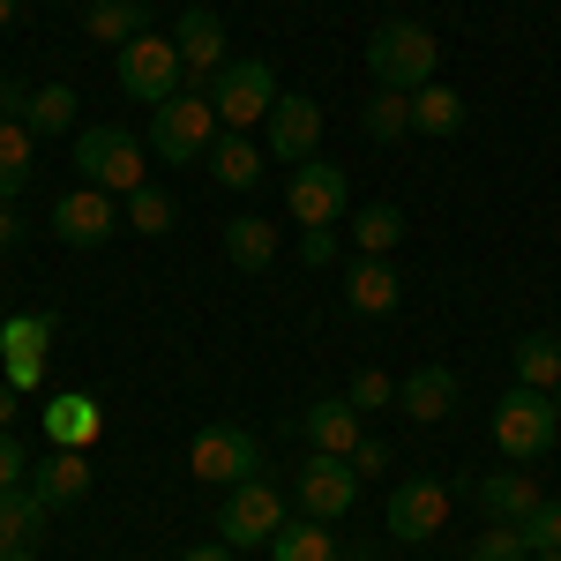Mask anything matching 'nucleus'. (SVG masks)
I'll list each match as a JSON object with an SVG mask.
<instances>
[{"label": "nucleus", "mask_w": 561, "mask_h": 561, "mask_svg": "<svg viewBox=\"0 0 561 561\" xmlns=\"http://www.w3.org/2000/svg\"><path fill=\"white\" fill-rule=\"evenodd\" d=\"M434 68H442V45H434L427 23H375V38H367V76L375 90H427Z\"/></svg>", "instance_id": "nucleus-1"}, {"label": "nucleus", "mask_w": 561, "mask_h": 561, "mask_svg": "<svg viewBox=\"0 0 561 561\" xmlns=\"http://www.w3.org/2000/svg\"><path fill=\"white\" fill-rule=\"evenodd\" d=\"M486 434H494V449L502 457H517V465H539L547 449L561 442V404L547 397V389H510L502 404H494V420H486Z\"/></svg>", "instance_id": "nucleus-2"}, {"label": "nucleus", "mask_w": 561, "mask_h": 561, "mask_svg": "<svg viewBox=\"0 0 561 561\" xmlns=\"http://www.w3.org/2000/svg\"><path fill=\"white\" fill-rule=\"evenodd\" d=\"M217 135H225V121H217L210 90H180V98H165V105L150 113V150H158L165 165H203Z\"/></svg>", "instance_id": "nucleus-3"}, {"label": "nucleus", "mask_w": 561, "mask_h": 561, "mask_svg": "<svg viewBox=\"0 0 561 561\" xmlns=\"http://www.w3.org/2000/svg\"><path fill=\"white\" fill-rule=\"evenodd\" d=\"M277 98H285V90H277V68H270V60H225L217 83H210V105H217V121H225L232 135L262 128Z\"/></svg>", "instance_id": "nucleus-4"}, {"label": "nucleus", "mask_w": 561, "mask_h": 561, "mask_svg": "<svg viewBox=\"0 0 561 561\" xmlns=\"http://www.w3.org/2000/svg\"><path fill=\"white\" fill-rule=\"evenodd\" d=\"M53 330H60V314H45V307L8 314V322H0V382L23 389V397H38V389H45V352H53Z\"/></svg>", "instance_id": "nucleus-5"}, {"label": "nucleus", "mask_w": 561, "mask_h": 561, "mask_svg": "<svg viewBox=\"0 0 561 561\" xmlns=\"http://www.w3.org/2000/svg\"><path fill=\"white\" fill-rule=\"evenodd\" d=\"M285 531V494L270 479H240L225 486V510H217V539L225 547H270Z\"/></svg>", "instance_id": "nucleus-6"}, {"label": "nucleus", "mask_w": 561, "mask_h": 561, "mask_svg": "<svg viewBox=\"0 0 561 561\" xmlns=\"http://www.w3.org/2000/svg\"><path fill=\"white\" fill-rule=\"evenodd\" d=\"M180 76H187V60H180V45L173 38H128L121 45V90H128L135 105H165V98H180Z\"/></svg>", "instance_id": "nucleus-7"}, {"label": "nucleus", "mask_w": 561, "mask_h": 561, "mask_svg": "<svg viewBox=\"0 0 561 561\" xmlns=\"http://www.w3.org/2000/svg\"><path fill=\"white\" fill-rule=\"evenodd\" d=\"M76 165H83L90 187H105V195H135V187H150L142 180V142L128 128H83L76 135Z\"/></svg>", "instance_id": "nucleus-8"}, {"label": "nucleus", "mask_w": 561, "mask_h": 561, "mask_svg": "<svg viewBox=\"0 0 561 561\" xmlns=\"http://www.w3.org/2000/svg\"><path fill=\"white\" fill-rule=\"evenodd\" d=\"M187 472L203 486H240V479H262V442L248 427H203L187 442Z\"/></svg>", "instance_id": "nucleus-9"}, {"label": "nucleus", "mask_w": 561, "mask_h": 561, "mask_svg": "<svg viewBox=\"0 0 561 561\" xmlns=\"http://www.w3.org/2000/svg\"><path fill=\"white\" fill-rule=\"evenodd\" d=\"M262 150H270L277 165L322 158V105H314V98H277L270 121H262Z\"/></svg>", "instance_id": "nucleus-10"}, {"label": "nucleus", "mask_w": 561, "mask_h": 561, "mask_svg": "<svg viewBox=\"0 0 561 561\" xmlns=\"http://www.w3.org/2000/svg\"><path fill=\"white\" fill-rule=\"evenodd\" d=\"M352 203L345 187V165H330V158H307V165H293V187H285V210L300 217V225H337Z\"/></svg>", "instance_id": "nucleus-11"}, {"label": "nucleus", "mask_w": 561, "mask_h": 561, "mask_svg": "<svg viewBox=\"0 0 561 561\" xmlns=\"http://www.w3.org/2000/svg\"><path fill=\"white\" fill-rule=\"evenodd\" d=\"M382 524L397 531V539H404V547H420V539H434V531L449 524V486H442V479H404V486L389 494Z\"/></svg>", "instance_id": "nucleus-12"}, {"label": "nucleus", "mask_w": 561, "mask_h": 561, "mask_svg": "<svg viewBox=\"0 0 561 561\" xmlns=\"http://www.w3.org/2000/svg\"><path fill=\"white\" fill-rule=\"evenodd\" d=\"M53 232L68 240V248H105L113 232H121V210H113V195L105 187H76V195H60L53 203Z\"/></svg>", "instance_id": "nucleus-13"}, {"label": "nucleus", "mask_w": 561, "mask_h": 561, "mask_svg": "<svg viewBox=\"0 0 561 561\" xmlns=\"http://www.w3.org/2000/svg\"><path fill=\"white\" fill-rule=\"evenodd\" d=\"M352 494H359V472H352L345 457H307L300 465V510L314 524H337L352 510Z\"/></svg>", "instance_id": "nucleus-14"}, {"label": "nucleus", "mask_w": 561, "mask_h": 561, "mask_svg": "<svg viewBox=\"0 0 561 561\" xmlns=\"http://www.w3.org/2000/svg\"><path fill=\"white\" fill-rule=\"evenodd\" d=\"M31 158H38V135H31V121H23V98L0 83V203H15V195H23Z\"/></svg>", "instance_id": "nucleus-15"}, {"label": "nucleus", "mask_w": 561, "mask_h": 561, "mask_svg": "<svg viewBox=\"0 0 561 561\" xmlns=\"http://www.w3.org/2000/svg\"><path fill=\"white\" fill-rule=\"evenodd\" d=\"M359 420H367V412H359L352 397H322V404H307V412H300V434L314 442V457H352V449L367 442Z\"/></svg>", "instance_id": "nucleus-16"}, {"label": "nucleus", "mask_w": 561, "mask_h": 561, "mask_svg": "<svg viewBox=\"0 0 561 561\" xmlns=\"http://www.w3.org/2000/svg\"><path fill=\"white\" fill-rule=\"evenodd\" d=\"M31 494H38V510H68V502H83L90 494V449H53L31 465Z\"/></svg>", "instance_id": "nucleus-17"}, {"label": "nucleus", "mask_w": 561, "mask_h": 561, "mask_svg": "<svg viewBox=\"0 0 561 561\" xmlns=\"http://www.w3.org/2000/svg\"><path fill=\"white\" fill-rule=\"evenodd\" d=\"M98 434H105V412H98L90 389H60V397H45V442H53V449H90Z\"/></svg>", "instance_id": "nucleus-18"}, {"label": "nucleus", "mask_w": 561, "mask_h": 561, "mask_svg": "<svg viewBox=\"0 0 561 561\" xmlns=\"http://www.w3.org/2000/svg\"><path fill=\"white\" fill-rule=\"evenodd\" d=\"M173 45H180V60H187V76H195V90H203V76L217 83V68H225V23H217L210 8H187L173 23Z\"/></svg>", "instance_id": "nucleus-19"}, {"label": "nucleus", "mask_w": 561, "mask_h": 561, "mask_svg": "<svg viewBox=\"0 0 561 561\" xmlns=\"http://www.w3.org/2000/svg\"><path fill=\"white\" fill-rule=\"evenodd\" d=\"M45 539V510L31 486H15V494H0V561H31Z\"/></svg>", "instance_id": "nucleus-20"}, {"label": "nucleus", "mask_w": 561, "mask_h": 561, "mask_svg": "<svg viewBox=\"0 0 561 561\" xmlns=\"http://www.w3.org/2000/svg\"><path fill=\"white\" fill-rule=\"evenodd\" d=\"M397 412H412L420 427L449 420V412H457V375H449V367H420V375H404V382H397Z\"/></svg>", "instance_id": "nucleus-21"}, {"label": "nucleus", "mask_w": 561, "mask_h": 561, "mask_svg": "<svg viewBox=\"0 0 561 561\" xmlns=\"http://www.w3.org/2000/svg\"><path fill=\"white\" fill-rule=\"evenodd\" d=\"M345 300L352 314H397V300H404V285H397V270H389V255H359L345 277Z\"/></svg>", "instance_id": "nucleus-22"}, {"label": "nucleus", "mask_w": 561, "mask_h": 561, "mask_svg": "<svg viewBox=\"0 0 561 561\" xmlns=\"http://www.w3.org/2000/svg\"><path fill=\"white\" fill-rule=\"evenodd\" d=\"M142 31H150V0H90L83 8V38L90 45H113V53H121V45L142 38Z\"/></svg>", "instance_id": "nucleus-23"}, {"label": "nucleus", "mask_w": 561, "mask_h": 561, "mask_svg": "<svg viewBox=\"0 0 561 561\" xmlns=\"http://www.w3.org/2000/svg\"><path fill=\"white\" fill-rule=\"evenodd\" d=\"M203 165H210L217 187H240V195H248V187L262 180V142H255V135H232V128H225L210 142V158H203Z\"/></svg>", "instance_id": "nucleus-24"}, {"label": "nucleus", "mask_w": 561, "mask_h": 561, "mask_svg": "<svg viewBox=\"0 0 561 561\" xmlns=\"http://www.w3.org/2000/svg\"><path fill=\"white\" fill-rule=\"evenodd\" d=\"M547 494L531 486L524 472H494V479H479V510H486V524H524L531 510H539Z\"/></svg>", "instance_id": "nucleus-25"}, {"label": "nucleus", "mask_w": 561, "mask_h": 561, "mask_svg": "<svg viewBox=\"0 0 561 561\" xmlns=\"http://www.w3.org/2000/svg\"><path fill=\"white\" fill-rule=\"evenodd\" d=\"M225 255H232V270H270V262H277V225H262V217H225Z\"/></svg>", "instance_id": "nucleus-26"}, {"label": "nucleus", "mask_w": 561, "mask_h": 561, "mask_svg": "<svg viewBox=\"0 0 561 561\" xmlns=\"http://www.w3.org/2000/svg\"><path fill=\"white\" fill-rule=\"evenodd\" d=\"M457 128H465V98L449 83L412 90V135H457Z\"/></svg>", "instance_id": "nucleus-27"}, {"label": "nucleus", "mask_w": 561, "mask_h": 561, "mask_svg": "<svg viewBox=\"0 0 561 561\" xmlns=\"http://www.w3.org/2000/svg\"><path fill=\"white\" fill-rule=\"evenodd\" d=\"M517 382H524V389H547V397H554V389H561V337H547V330L517 337Z\"/></svg>", "instance_id": "nucleus-28"}, {"label": "nucleus", "mask_w": 561, "mask_h": 561, "mask_svg": "<svg viewBox=\"0 0 561 561\" xmlns=\"http://www.w3.org/2000/svg\"><path fill=\"white\" fill-rule=\"evenodd\" d=\"M23 121H31V135H76V90L68 83H45L23 98Z\"/></svg>", "instance_id": "nucleus-29"}, {"label": "nucleus", "mask_w": 561, "mask_h": 561, "mask_svg": "<svg viewBox=\"0 0 561 561\" xmlns=\"http://www.w3.org/2000/svg\"><path fill=\"white\" fill-rule=\"evenodd\" d=\"M270 561H337V531L330 524H285L277 539H270Z\"/></svg>", "instance_id": "nucleus-30"}, {"label": "nucleus", "mask_w": 561, "mask_h": 561, "mask_svg": "<svg viewBox=\"0 0 561 561\" xmlns=\"http://www.w3.org/2000/svg\"><path fill=\"white\" fill-rule=\"evenodd\" d=\"M359 128H367V142H397V135H412V98H404V90H375L367 113H359Z\"/></svg>", "instance_id": "nucleus-31"}, {"label": "nucleus", "mask_w": 561, "mask_h": 561, "mask_svg": "<svg viewBox=\"0 0 561 561\" xmlns=\"http://www.w3.org/2000/svg\"><path fill=\"white\" fill-rule=\"evenodd\" d=\"M352 232H359V255H389V248H397V240H404V217L389 210V203H367V210H359V225H352Z\"/></svg>", "instance_id": "nucleus-32"}, {"label": "nucleus", "mask_w": 561, "mask_h": 561, "mask_svg": "<svg viewBox=\"0 0 561 561\" xmlns=\"http://www.w3.org/2000/svg\"><path fill=\"white\" fill-rule=\"evenodd\" d=\"M173 195H165V187H135L128 195V225L135 232H150V240H158V232H173Z\"/></svg>", "instance_id": "nucleus-33"}, {"label": "nucleus", "mask_w": 561, "mask_h": 561, "mask_svg": "<svg viewBox=\"0 0 561 561\" xmlns=\"http://www.w3.org/2000/svg\"><path fill=\"white\" fill-rule=\"evenodd\" d=\"M465 561H531V547H524L517 524H486V531L472 539V554H465Z\"/></svg>", "instance_id": "nucleus-34"}, {"label": "nucleus", "mask_w": 561, "mask_h": 561, "mask_svg": "<svg viewBox=\"0 0 561 561\" xmlns=\"http://www.w3.org/2000/svg\"><path fill=\"white\" fill-rule=\"evenodd\" d=\"M517 531H524V547H531V554H561V502H539Z\"/></svg>", "instance_id": "nucleus-35"}, {"label": "nucleus", "mask_w": 561, "mask_h": 561, "mask_svg": "<svg viewBox=\"0 0 561 561\" xmlns=\"http://www.w3.org/2000/svg\"><path fill=\"white\" fill-rule=\"evenodd\" d=\"M352 404H359V412H382V404H397V382H389L382 367H359V375H352V389H345Z\"/></svg>", "instance_id": "nucleus-36"}, {"label": "nucleus", "mask_w": 561, "mask_h": 561, "mask_svg": "<svg viewBox=\"0 0 561 561\" xmlns=\"http://www.w3.org/2000/svg\"><path fill=\"white\" fill-rule=\"evenodd\" d=\"M31 465L38 457H23V442L0 427V494H15V486H31Z\"/></svg>", "instance_id": "nucleus-37"}, {"label": "nucleus", "mask_w": 561, "mask_h": 561, "mask_svg": "<svg viewBox=\"0 0 561 561\" xmlns=\"http://www.w3.org/2000/svg\"><path fill=\"white\" fill-rule=\"evenodd\" d=\"M300 262L307 270H330L337 262V225H300Z\"/></svg>", "instance_id": "nucleus-38"}, {"label": "nucleus", "mask_w": 561, "mask_h": 561, "mask_svg": "<svg viewBox=\"0 0 561 561\" xmlns=\"http://www.w3.org/2000/svg\"><path fill=\"white\" fill-rule=\"evenodd\" d=\"M345 465H352L359 479H367V472H382V465H389V442H359V449H352Z\"/></svg>", "instance_id": "nucleus-39"}, {"label": "nucleus", "mask_w": 561, "mask_h": 561, "mask_svg": "<svg viewBox=\"0 0 561 561\" xmlns=\"http://www.w3.org/2000/svg\"><path fill=\"white\" fill-rule=\"evenodd\" d=\"M15 240H23V217H15V203H0V255H8Z\"/></svg>", "instance_id": "nucleus-40"}, {"label": "nucleus", "mask_w": 561, "mask_h": 561, "mask_svg": "<svg viewBox=\"0 0 561 561\" xmlns=\"http://www.w3.org/2000/svg\"><path fill=\"white\" fill-rule=\"evenodd\" d=\"M15 412H23V389L0 382V427H15Z\"/></svg>", "instance_id": "nucleus-41"}, {"label": "nucleus", "mask_w": 561, "mask_h": 561, "mask_svg": "<svg viewBox=\"0 0 561 561\" xmlns=\"http://www.w3.org/2000/svg\"><path fill=\"white\" fill-rule=\"evenodd\" d=\"M180 561H232V547H225V539H217V547H187Z\"/></svg>", "instance_id": "nucleus-42"}, {"label": "nucleus", "mask_w": 561, "mask_h": 561, "mask_svg": "<svg viewBox=\"0 0 561 561\" xmlns=\"http://www.w3.org/2000/svg\"><path fill=\"white\" fill-rule=\"evenodd\" d=\"M15 8H23V0H0V31H8V23H15Z\"/></svg>", "instance_id": "nucleus-43"}, {"label": "nucleus", "mask_w": 561, "mask_h": 561, "mask_svg": "<svg viewBox=\"0 0 561 561\" xmlns=\"http://www.w3.org/2000/svg\"><path fill=\"white\" fill-rule=\"evenodd\" d=\"M531 561H561V554H531Z\"/></svg>", "instance_id": "nucleus-44"}, {"label": "nucleus", "mask_w": 561, "mask_h": 561, "mask_svg": "<svg viewBox=\"0 0 561 561\" xmlns=\"http://www.w3.org/2000/svg\"><path fill=\"white\" fill-rule=\"evenodd\" d=\"M554 404H561V389H554Z\"/></svg>", "instance_id": "nucleus-45"}]
</instances>
